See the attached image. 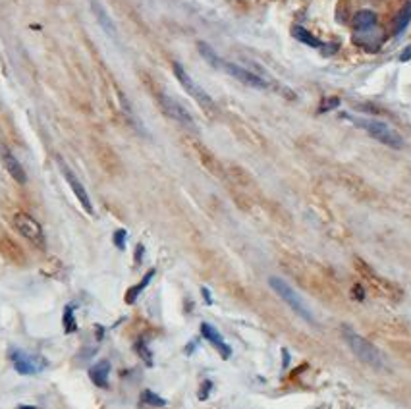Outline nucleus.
Segmentation results:
<instances>
[{
    "instance_id": "3",
    "label": "nucleus",
    "mask_w": 411,
    "mask_h": 409,
    "mask_svg": "<svg viewBox=\"0 0 411 409\" xmlns=\"http://www.w3.org/2000/svg\"><path fill=\"white\" fill-rule=\"evenodd\" d=\"M268 286L276 291V295H278V297H280V299H282L284 303L295 313V315H299L303 320H307V322H311V324L315 322V317H313L311 309L305 305V301L299 297V293L293 290L292 286L286 282V280L278 278V276H270V278H268Z\"/></svg>"
},
{
    "instance_id": "21",
    "label": "nucleus",
    "mask_w": 411,
    "mask_h": 409,
    "mask_svg": "<svg viewBox=\"0 0 411 409\" xmlns=\"http://www.w3.org/2000/svg\"><path fill=\"white\" fill-rule=\"evenodd\" d=\"M75 328H77V324H75L73 309L72 307H66V311H64V332L66 334H72V332H75Z\"/></svg>"
},
{
    "instance_id": "10",
    "label": "nucleus",
    "mask_w": 411,
    "mask_h": 409,
    "mask_svg": "<svg viewBox=\"0 0 411 409\" xmlns=\"http://www.w3.org/2000/svg\"><path fill=\"white\" fill-rule=\"evenodd\" d=\"M0 151H2V162H4L6 172H8L18 183L28 182V174H25V170H23V166L19 164L18 158L12 155V153H10V151L4 145H0Z\"/></svg>"
},
{
    "instance_id": "17",
    "label": "nucleus",
    "mask_w": 411,
    "mask_h": 409,
    "mask_svg": "<svg viewBox=\"0 0 411 409\" xmlns=\"http://www.w3.org/2000/svg\"><path fill=\"white\" fill-rule=\"evenodd\" d=\"M153 276H155V268H153V270H149V272L143 276V280H141V282L137 284V286H133V288L128 291V295H126V301H128V303H133V301L139 297V293L145 290L147 286H149V282L153 280Z\"/></svg>"
},
{
    "instance_id": "16",
    "label": "nucleus",
    "mask_w": 411,
    "mask_h": 409,
    "mask_svg": "<svg viewBox=\"0 0 411 409\" xmlns=\"http://www.w3.org/2000/svg\"><path fill=\"white\" fill-rule=\"evenodd\" d=\"M411 21V2H407L394 19V35H402Z\"/></svg>"
},
{
    "instance_id": "9",
    "label": "nucleus",
    "mask_w": 411,
    "mask_h": 409,
    "mask_svg": "<svg viewBox=\"0 0 411 409\" xmlns=\"http://www.w3.org/2000/svg\"><path fill=\"white\" fill-rule=\"evenodd\" d=\"M60 168H62V172H64V178H66V182L70 183V187H72V191H73V195L77 197V201L81 203V207L89 214H93V203H91V199H89V193H87V189L83 187V183L77 180V176L66 166L64 162L60 164Z\"/></svg>"
},
{
    "instance_id": "22",
    "label": "nucleus",
    "mask_w": 411,
    "mask_h": 409,
    "mask_svg": "<svg viewBox=\"0 0 411 409\" xmlns=\"http://www.w3.org/2000/svg\"><path fill=\"white\" fill-rule=\"evenodd\" d=\"M114 243L118 249H124L126 247V230H118L116 234H114Z\"/></svg>"
},
{
    "instance_id": "12",
    "label": "nucleus",
    "mask_w": 411,
    "mask_h": 409,
    "mask_svg": "<svg viewBox=\"0 0 411 409\" xmlns=\"http://www.w3.org/2000/svg\"><path fill=\"white\" fill-rule=\"evenodd\" d=\"M108 373H110V363L108 361H99L91 367L89 371V376L95 386L99 388H106L108 386Z\"/></svg>"
},
{
    "instance_id": "1",
    "label": "nucleus",
    "mask_w": 411,
    "mask_h": 409,
    "mask_svg": "<svg viewBox=\"0 0 411 409\" xmlns=\"http://www.w3.org/2000/svg\"><path fill=\"white\" fill-rule=\"evenodd\" d=\"M349 120L355 124L357 127L365 129L369 135L376 139L378 143L390 147V149H402L403 147V137L390 127L386 122H380V120H373V118H357V116H349Z\"/></svg>"
},
{
    "instance_id": "20",
    "label": "nucleus",
    "mask_w": 411,
    "mask_h": 409,
    "mask_svg": "<svg viewBox=\"0 0 411 409\" xmlns=\"http://www.w3.org/2000/svg\"><path fill=\"white\" fill-rule=\"evenodd\" d=\"M135 351H137V355H139V357H141V359H143V361L149 365V367L153 365V353H151V349L147 347V342L143 340V338L135 342Z\"/></svg>"
},
{
    "instance_id": "14",
    "label": "nucleus",
    "mask_w": 411,
    "mask_h": 409,
    "mask_svg": "<svg viewBox=\"0 0 411 409\" xmlns=\"http://www.w3.org/2000/svg\"><path fill=\"white\" fill-rule=\"evenodd\" d=\"M376 23V14L373 10H361L357 12L355 18H353V28L357 31H369L371 28H375Z\"/></svg>"
},
{
    "instance_id": "24",
    "label": "nucleus",
    "mask_w": 411,
    "mask_h": 409,
    "mask_svg": "<svg viewBox=\"0 0 411 409\" xmlns=\"http://www.w3.org/2000/svg\"><path fill=\"white\" fill-rule=\"evenodd\" d=\"M407 58H411V48H405V50H403V54L400 56V60H402V62H405Z\"/></svg>"
},
{
    "instance_id": "8",
    "label": "nucleus",
    "mask_w": 411,
    "mask_h": 409,
    "mask_svg": "<svg viewBox=\"0 0 411 409\" xmlns=\"http://www.w3.org/2000/svg\"><path fill=\"white\" fill-rule=\"evenodd\" d=\"M12 363H14V369L18 371L19 374H37L41 373L43 369L46 367L45 359L37 357V355H29L21 349H16L12 351Z\"/></svg>"
},
{
    "instance_id": "19",
    "label": "nucleus",
    "mask_w": 411,
    "mask_h": 409,
    "mask_svg": "<svg viewBox=\"0 0 411 409\" xmlns=\"http://www.w3.org/2000/svg\"><path fill=\"white\" fill-rule=\"evenodd\" d=\"M141 400H143V403H147V405H153V407H165V405H166L165 398L156 396L155 392H151V390H143V394H141Z\"/></svg>"
},
{
    "instance_id": "13",
    "label": "nucleus",
    "mask_w": 411,
    "mask_h": 409,
    "mask_svg": "<svg viewBox=\"0 0 411 409\" xmlns=\"http://www.w3.org/2000/svg\"><path fill=\"white\" fill-rule=\"evenodd\" d=\"M93 12H95V18L99 19L101 28L104 29L110 37H116V25H114V21L110 19V16L106 14V10L102 8V4L99 0H93Z\"/></svg>"
},
{
    "instance_id": "5",
    "label": "nucleus",
    "mask_w": 411,
    "mask_h": 409,
    "mask_svg": "<svg viewBox=\"0 0 411 409\" xmlns=\"http://www.w3.org/2000/svg\"><path fill=\"white\" fill-rule=\"evenodd\" d=\"M14 228H16L28 241H31V243H35V246H43V243H45L43 228H41V224H39L31 214H28V212H16V214H14Z\"/></svg>"
},
{
    "instance_id": "23",
    "label": "nucleus",
    "mask_w": 411,
    "mask_h": 409,
    "mask_svg": "<svg viewBox=\"0 0 411 409\" xmlns=\"http://www.w3.org/2000/svg\"><path fill=\"white\" fill-rule=\"evenodd\" d=\"M210 386H212V384H210L209 380L203 382V388H201V392H199V398H201V400H207V392L210 390Z\"/></svg>"
},
{
    "instance_id": "4",
    "label": "nucleus",
    "mask_w": 411,
    "mask_h": 409,
    "mask_svg": "<svg viewBox=\"0 0 411 409\" xmlns=\"http://www.w3.org/2000/svg\"><path fill=\"white\" fill-rule=\"evenodd\" d=\"M172 68H174V75L178 77V81L182 83V87L187 91V95H189V97H193V99H195V102H197V104H199L203 110L212 112V110H214V100L210 99L209 93L205 91L201 85H199V83L195 81L189 73L183 70L182 64L174 62Z\"/></svg>"
},
{
    "instance_id": "11",
    "label": "nucleus",
    "mask_w": 411,
    "mask_h": 409,
    "mask_svg": "<svg viewBox=\"0 0 411 409\" xmlns=\"http://www.w3.org/2000/svg\"><path fill=\"white\" fill-rule=\"evenodd\" d=\"M201 334H203V338H207L210 344L218 349V353L222 355L224 359H228L230 355H232V349H230V346L224 342V340H222L220 332L214 326H210V324H207V322H203V324H201Z\"/></svg>"
},
{
    "instance_id": "15",
    "label": "nucleus",
    "mask_w": 411,
    "mask_h": 409,
    "mask_svg": "<svg viewBox=\"0 0 411 409\" xmlns=\"http://www.w3.org/2000/svg\"><path fill=\"white\" fill-rule=\"evenodd\" d=\"M292 35L297 39V41H302L303 45L307 46H313V48H322V43H320L317 37L313 35V33H309L305 28H302V25H293L292 28Z\"/></svg>"
},
{
    "instance_id": "18",
    "label": "nucleus",
    "mask_w": 411,
    "mask_h": 409,
    "mask_svg": "<svg viewBox=\"0 0 411 409\" xmlns=\"http://www.w3.org/2000/svg\"><path fill=\"white\" fill-rule=\"evenodd\" d=\"M197 48H199V52H201V56L203 58H205V60H207V62L210 64V66H214V68H218L220 66V62H222V58H220L218 54H216V52H214V50H212V48H210L209 45H207V43H199V45H197Z\"/></svg>"
},
{
    "instance_id": "2",
    "label": "nucleus",
    "mask_w": 411,
    "mask_h": 409,
    "mask_svg": "<svg viewBox=\"0 0 411 409\" xmlns=\"http://www.w3.org/2000/svg\"><path fill=\"white\" fill-rule=\"evenodd\" d=\"M344 340L347 342V347L353 351V355H355L359 361L371 365V367H375V369H382L384 367L382 353H380L369 340H365L363 336H359L351 328H344Z\"/></svg>"
},
{
    "instance_id": "25",
    "label": "nucleus",
    "mask_w": 411,
    "mask_h": 409,
    "mask_svg": "<svg viewBox=\"0 0 411 409\" xmlns=\"http://www.w3.org/2000/svg\"><path fill=\"white\" fill-rule=\"evenodd\" d=\"M18 409H37L35 405H19Z\"/></svg>"
},
{
    "instance_id": "6",
    "label": "nucleus",
    "mask_w": 411,
    "mask_h": 409,
    "mask_svg": "<svg viewBox=\"0 0 411 409\" xmlns=\"http://www.w3.org/2000/svg\"><path fill=\"white\" fill-rule=\"evenodd\" d=\"M158 100H160V108L165 110L166 116H170V118L176 120V122L182 124V126L195 129V120H193V116L189 114V110L185 108L182 102H178L174 97L166 95V93H160V95H158Z\"/></svg>"
},
{
    "instance_id": "7",
    "label": "nucleus",
    "mask_w": 411,
    "mask_h": 409,
    "mask_svg": "<svg viewBox=\"0 0 411 409\" xmlns=\"http://www.w3.org/2000/svg\"><path fill=\"white\" fill-rule=\"evenodd\" d=\"M218 70H224L228 75H232L234 79L241 81L243 85H247V87H255V89H268V81H265L261 75L249 72V70L241 68V66H238V64L224 62V60H222V62H220V66H218Z\"/></svg>"
}]
</instances>
